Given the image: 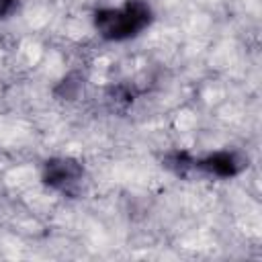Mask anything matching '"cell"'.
Listing matches in <instances>:
<instances>
[{"instance_id":"cell-1","label":"cell","mask_w":262,"mask_h":262,"mask_svg":"<svg viewBox=\"0 0 262 262\" xmlns=\"http://www.w3.org/2000/svg\"><path fill=\"white\" fill-rule=\"evenodd\" d=\"M154 23V8L145 0H125L121 6H102L92 12L96 35L111 43L139 37Z\"/></svg>"},{"instance_id":"cell-3","label":"cell","mask_w":262,"mask_h":262,"mask_svg":"<svg viewBox=\"0 0 262 262\" xmlns=\"http://www.w3.org/2000/svg\"><path fill=\"white\" fill-rule=\"evenodd\" d=\"M192 168L213 178H235L248 168V156L237 149H217L203 158H194Z\"/></svg>"},{"instance_id":"cell-7","label":"cell","mask_w":262,"mask_h":262,"mask_svg":"<svg viewBox=\"0 0 262 262\" xmlns=\"http://www.w3.org/2000/svg\"><path fill=\"white\" fill-rule=\"evenodd\" d=\"M20 6V0H0V20L10 18Z\"/></svg>"},{"instance_id":"cell-4","label":"cell","mask_w":262,"mask_h":262,"mask_svg":"<svg viewBox=\"0 0 262 262\" xmlns=\"http://www.w3.org/2000/svg\"><path fill=\"white\" fill-rule=\"evenodd\" d=\"M82 88H84V76L78 72H72L57 82V86L53 88V94L59 100H74L82 92Z\"/></svg>"},{"instance_id":"cell-2","label":"cell","mask_w":262,"mask_h":262,"mask_svg":"<svg viewBox=\"0 0 262 262\" xmlns=\"http://www.w3.org/2000/svg\"><path fill=\"white\" fill-rule=\"evenodd\" d=\"M84 178H86V170L82 162L70 156L49 158L41 166V182L53 192L72 196L82 188Z\"/></svg>"},{"instance_id":"cell-5","label":"cell","mask_w":262,"mask_h":262,"mask_svg":"<svg viewBox=\"0 0 262 262\" xmlns=\"http://www.w3.org/2000/svg\"><path fill=\"white\" fill-rule=\"evenodd\" d=\"M192 162H194V158H192L188 151H180V149L170 151V154H166V158H164V166H166L170 172H174L176 176H188L190 172H194Z\"/></svg>"},{"instance_id":"cell-6","label":"cell","mask_w":262,"mask_h":262,"mask_svg":"<svg viewBox=\"0 0 262 262\" xmlns=\"http://www.w3.org/2000/svg\"><path fill=\"white\" fill-rule=\"evenodd\" d=\"M133 90L129 88V86H125V84H119V86H115V88H111V100L113 102H117V104H123V106H127V104H131L133 102Z\"/></svg>"}]
</instances>
